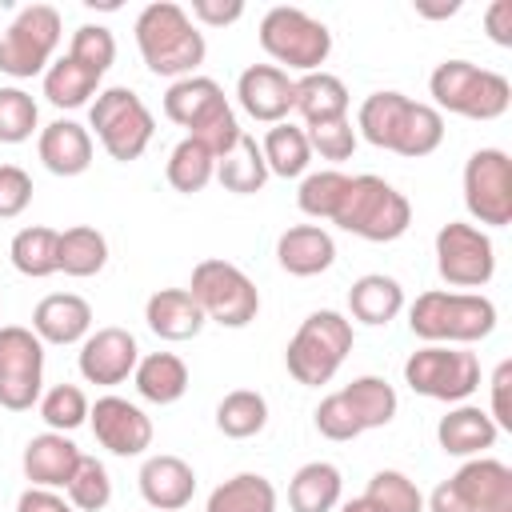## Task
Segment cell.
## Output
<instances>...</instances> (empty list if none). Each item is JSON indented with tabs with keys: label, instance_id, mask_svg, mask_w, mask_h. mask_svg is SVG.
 I'll list each match as a JSON object with an SVG mask.
<instances>
[{
	"label": "cell",
	"instance_id": "24",
	"mask_svg": "<svg viewBox=\"0 0 512 512\" xmlns=\"http://www.w3.org/2000/svg\"><path fill=\"white\" fill-rule=\"evenodd\" d=\"M144 320H148V328L160 340H172V344L200 336V328L208 324L188 288H160V292H152L148 304H144Z\"/></svg>",
	"mask_w": 512,
	"mask_h": 512
},
{
	"label": "cell",
	"instance_id": "44",
	"mask_svg": "<svg viewBox=\"0 0 512 512\" xmlns=\"http://www.w3.org/2000/svg\"><path fill=\"white\" fill-rule=\"evenodd\" d=\"M64 492H68V504L76 512H100L112 500V476L96 456H80V464H76V472H72Z\"/></svg>",
	"mask_w": 512,
	"mask_h": 512
},
{
	"label": "cell",
	"instance_id": "48",
	"mask_svg": "<svg viewBox=\"0 0 512 512\" xmlns=\"http://www.w3.org/2000/svg\"><path fill=\"white\" fill-rule=\"evenodd\" d=\"M312 420H316V432H320V436H328V440H336V444H344V440H356V436H360V424H356V416H352V408L344 404V396H340V392H328V396L316 404Z\"/></svg>",
	"mask_w": 512,
	"mask_h": 512
},
{
	"label": "cell",
	"instance_id": "4",
	"mask_svg": "<svg viewBox=\"0 0 512 512\" xmlns=\"http://www.w3.org/2000/svg\"><path fill=\"white\" fill-rule=\"evenodd\" d=\"M332 224L368 240V244H392L408 232L412 204L384 176L364 172V176H348V188L340 196V208H336Z\"/></svg>",
	"mask_w": 512,
	"mask_h": 512
},
{
	"label": "cell",
	"instance_id": "25",
	"mask_svg": "<svg viewBox=\"0 0 512 512\" xmlns=\"http://www.w3.org/2000/svg\"><path fill=\"white\" fill-rule=\"evenodd\" d=\"M476 512H512V468L492 456H472L452 476Z\"/></svg>",
	"mask_w": 512,
	"mask_h": 512
},
{
	"label": "cell",
	"instance_id": "43",
	"mask_svg": "<svg viewBox=\"0 0 512 512\" xmlns=\"http://www.w3.org/2000/svg\"><path fill=\"white\" fill-rule=\"evenodd\" d=\"M88 396L80 384H52L44 396H40V416L48 424V432H76L80 424H88Z\"/></svg>",
	"mask_w": 512,
	"mask_h": 512
},
{
	"label": "cell",
	"instance_id": "15",
	"mask_svg": "<svg viewBox=\"0 0 512 512\" xmlns=\"http://www.w3.org/2000/svg\"><path fill=\"white\" fill-rule=\"evenodd\" d=\"M88 424L100 448H108L112 456H144L152 448V420L140 404L124 400V396H100L88 408Z\"/></svg>",
	"mask_w": 512,
	"mask_h": 512
},
{
	"label": "cell",
	"instance_id": "2",
	"mask_svg": "<svg viewBox=\"0 0 512 512\" xmlns=\"http://www.w3.org/2000/svg\"><path fill=\"white\" fill-rule=\"evenodd\" d=\"M164 116L180 128H188L192 140H200L216 160L224 152H232V144L244 136L224 88L212 80V76H184V80H172L168 92H164Z\"/></svg>",
	"mask_w": 512,
	"mask_h": 512
},
{
	"label": "cell",
	"instance_id": "27",
	"mask_svg": "<svg viewBox=\"0 0 512 512\" xmlns=\"http://www.w3.org/2000/svg\"><path fill=\"white\" fill-rule=\"evenodd\" d=\"M348 312H352V320H360L368 328H380V324L396 320L404 312V288H400V280L396 276H384V272H364L348 288Z\"/></svg>",
	"mask_w": 512,
	"mask_h": 512
},
{
	"label": "cell",
	"instance_id": "29",
	"mask_svg": "<svg viewBox=\"0 0 512 512\" xmlns=\"http://www.w3.org/2000/svg\"><path fill=\"white\" fill-rule=\"evenodd\" d=\"M132 380L148 404H176L188 392V364L176 352H148L140 356Z\"/></svg>",
	"mask_w": 512,
	"mask_h": 512
},
{
	"label": "cell",
	"instance_id": "32",
	"mask_svg": "<svg viewBox=\"0 0 512 512\" xmlns=\"http://www.w3.org/2000/svg\"><path fill=\"white\" fill-rule=\"evenodd\" d=\"M204 512H276V488L260 472H236L208 492Z\"/></svg>",
	"mask_w": 512,
	"mask_h": 512
},
{
	"label": "cell",
	"instance_id": "18",
	"mask_svg": "<svg viewBox=\"0 0 512 512\" xmlns=\"http://www.w3.org/2000/svg\"><path fill=\"white\" fill-rule=\"evenodd\" d=\"M140 496L148 508L156 512H180L184 504H192L196 496V472L184 456H172V452H156L140 464Z\"/></svg>",
	"mask_w": 512,
	"mask_h": 512
},
{
	"label": "cell",
	"instance_id": "50",
	"mask_svg": "<svg viewBox=\"0 0 512 512\" xmlns=\"http://www.w3.org/2000/svg\"><path fill=\"white\" fill-rule=\"evenodd\" d=\"M488 388H492V408H488V416H492V424H496L500 432H508V428H512V404H508V388H512V360H500V364H496V372H492Z\"/></svg>",
	"mask_w": 512,
	"mask_h": 512
},
{
	"label": "cell",
	"instance_id": "3",
	"mask_svg": "<svg viewBox=\"0 0 512 512\" xmlns=\"http://www.w3.org/2000/svg\"><path fill=\"white\" fill-rule=\"evenodd\" d=\"M408 328L424 344H476L496 328V304L484 292H420L408 308Z\"/></svg>",
	"mask_w": 512,
	"mask_h": 512
},
{
	"label": "cell",
	"instance_id": "40",
	"mask_svg": "<svg viewBox=\"0 0 512 512\" xmlns=\"http://www.w3.org/2000/svg\"><path fill=\"white\" fill-rule=\"evenodd\" d=\"M164 176H168V184H172L176 192H184V196L204 192V188L216 180V156H212V152H208L200 140L184 136V140L172 148Z\"/></svg>",
	"mask_w": 512,
	"mask_h": 512
},
{
	"label": "cell",
	"instance_id": "49",
	"mask_svg": "<svg viewBox=\"0 0 512 512\" xmlns=\"http://www.w3.org/2000/svg\"><path fill=\"white\" fill-rule=\"evenodd\" d=\"M32 204V176L20 164H0V220H16Z\"/></svg>",
	"mask_w": 512,
	"mask_h": 512
},
{
	"label": "cell",
	"instance_id": "20",
	"mask_svg": "<svg viewBox=\"0 0 512 512\" xmlns=\"http://www.w3.org/2000/svg\"><path fill=\"white\" fill-rule=\"evenodd\" d=\"M32 332L40 344H80L92 332V304L76 292H52L32 308Z\"/></svg>",
	"mask_w": 512,
	"mask_h": 512
},
{
	"label": "cell",
	"instance_id": "35",
	"mask_svg": "<svg viewBox=\"0 0 512 512\" xmlns=\"http://www.w3.org/2000/svg\"><path fill=\"white\" fill-rule=\"evenodd\" d=\"M440 144H444V116L432 104L408 100V108L400 116V128H396V140H392V152L408 156V160H420V156H432Z\"/></svg>",
	"mask_w": 512,
	"mask_h": 512
},
{
	"label": "cell",
	"instance_id": "47",
	"mask_svg": "<svg viewBox=\"0 0 512 512\" xmlns=\"http://www.w3.org/2000/svg\"><path fill=\"white\" fill-rule=\"evenodd\" d=\"M304 136H308V148H312V152H320V160H332V164H340V160H352V152H356V140H360L348 116H344V120H332V124H316V128H304Z\"/></svg>",
	"mask_w": 512,
	"mask_h": 512
},
{
	"label": "cell",
	"instance_id": "52",
	"mask_svg": "<svg viewBox=\"0 0 512 512\" xmlns=\"http://www.w3.org/2000/svg\"><path fill=\"white\" fill-rule=\"evenodd\" d=\"M424 512H476V508H472V500L464 496V488L448 476V480H440V484L432 488V496L424 500Z\"/></svg>",
	"mask_w": 512,
	"mask_h": 512
},
{
	"label": "cell",
	"instance_id": "46",
	"mask_svg": "<svg viewBox=\"0 0 512 512\" xmlns=\"http://www.w3.org/2000/svg\"><path fill=\"white\" fill-rule=\"evenodd\" d=\"M68 56L104 76V72L112 68V60H116V36H112L104 24H80V28L72 32Z\"/></svg>",
	"mask_w": 512,
	"mask_h": 512
},
{
	"label": "cell",
	"instance_id": "13",
	"mask_svg": "<svg viewBox=\"0 0 512 512\" xmlns=\"http://www.w3.org/2000/svg\"><path fill=\"white\" fill-rule=\"evenodd\" d=\"M464 208L476 228L512 224V160L504 148H476L464 160Z\"/></svg>",
	"mask_w": 512,
	"mask_h": 512
},
{
	"label": "cell",
	"instance_id": "28",
	"mask_svg": "<svg viewBox=\"0 0 512 512\" xmlns=\"http://www.w3.org/2000/svg\"><path fill=\"white\" fill-rule=\"evenodd\" d=\"M340 492H344V476L328 460H308L288 480V504H292V512H332L340 504Z\"/></svg>",
	"mask_w": 512,
	"mask_h": 512
},
{
	"label": "cell",
	"instance_id": "34",
	"mask_svg": "<svg viewBox=\"0 0 512 512\" xmlns=\"http://www.w3.org/2000/svg\"><path fill=\"white\" fill-rule=\"evenodd\" d=\"M56 260H60V272H64V276L88 280V276L104 272V264H108V240H104V232L92 228V224H72V228L60 232Z\"/></svg>",
	"mask_w": 512,
	"mask_h": 512
},
{
	"label": "cell",
	"instance_id": "5",
	"mask_svg": "<svg viewBox=\"0 0 512 512\" xmlns=\"http://www.w3.org/2000/svg\"><path fill=\"white\" fill-rule=\"evenodd\" d=\"M428 92H432V108L436 112H452L464 120H500L512 104V84L508 76L480 68L472 60H444L432 68L428 76Z\"/></svg>",
	"mask_w": 512,
	"mask_h": 512
},
{
	"label": "cell",
	"instance_id": "45",
	"mask_svg": "<svg viewBox=\"0 0 512 512\" xmlns=\"http://www.w3.org/2000/svg\"><path fill=\"white\" fill-rule=\"evenodd\" d=\"M36 124H40L36 100L24 88L4 84L0 88V144H24V140H32Z\"/></svg>",
	"mask_w": 512,
	"mask_h": 512
},
{
	"label": "cell",
	"instance_id": "30",
	"mask_svg": "<svg viewBox=\"0 0 512 512\" xmlns=\"http://www.w3.org/2000/svg\"><path fill=\"white\" fill-rule=\"evenodd\" d=\"M100 80H104V76L92 72L88 64H80V60H72V56H60V60H52L48 72H44V96H48L52 108H84V104L96 100Z\"/></svg>",
	"mask_w": 512,
	"mask_h": 512
},
{
	"label": "cell",
	"instance_id": "9",
	"mask_svg": "<svg viewBox=\"0 0 512 512\" xmlns=\"http://www.w3.org/2000/svg\"><path fill=\"white\" fill-rule=\"evenodd\" d=\"M188 292L200 304L204 320H212L220 328H248L260 312V292L248 280V272L220 256H208L192 268Z\"/></svg>",
	"mask_w": 512,
	"mask_h": 512
},
{
	"label": "cell",
	"instance_id": "16",
	"mask_svg": "<svg viewBox=\"0 0 512 512\" xmlns=\"http://www.w3.org/2000/svg\"><path fill=\"white\" fill-rule=\"evenodd\" d=\"M76 364H80V376H84L88 384L116 388V384H124V380L136 372V364H140V344H136V336H132L128 328L108 324V328H96V332H88V336L80 340Z\"/></svg>",
	"mask_w": 512,
	"mask_h": 512
},
{
	"label": "cell",
	"instance_id": "7",
	"mask_svg": "<svg viewBox=\"0 0 512 512\" xmlns=\"http://www.w3.org/2000/svg\"><path fill=\"white\" fill-rule=\"evenodd\" d=\"M260 48L276 60V68L292 72H320V64L332 52V32L324 20L308 16L304 8L276 4L260 20Z\"/></svg>",
	"mask_w": 512,
	"mask_h": 512
},
{
	"label": "cell",
	"instance_id": "38",
	"mask_svg": "<svg viewBox=\"0 0 512 512\" xmlns=\"http://www.w3.org/2000/svg\"><path fill=\"white\" fill-rule=\"evenodd\" d=\"M404 108H408V96L404 92H392V88L372 92L360 104V112H356V136H364L372 148L392 152V140H396V128H400Z\"/></svg>",
	"mask_w": 512,
	"mask_h": 512
},
{
	"label": "cell",
	"instance_id": "11",
	"mask_svg": "<svg viewBox=\"0 0 512 512\" xmlns=\"http://www.w3.org/2000/svg\"><path fill=\"white\" fill-rule=\"evenodd\" d=\"M404 384L416 396L460 404L480 388V360L468 348L452 344H424L404 360Z\"/></svg>",
	"mask_w": 512,
	"mask_h": 512
},
{
	"label": "cell",
	"instance_id": "23",
	"mask_svg": "<svg viewBox=\"0 0 512 512\" xmlns=\"http://www.w3.org/2000/svg\"><path fill=\"white\" fill-rule=\"evenodd\" d=\"M500 428L492 424V416L476 404H456L452 412L440 416L436 424V440L444 448V456H460V460H472V456H484L492 444H496Z\"/></svg>",
	"mask_w": 512,
	"mask_h": 512
},
{
	"label": "cell",
	"instance_id": "10",
	"mask_svg": "<svg viewBox=\"0 0 512 512\" xmlns=\"http://www.w3.org/2000/svg\"><path fill=\"white\" fill-rule=\"evenodd\" d=\"M64 36V20L52 4H28L0 32V72L12 80H32L48 72Z\"/></svg>",
	"mask_w": 512,
	"mask_h": 512
},
{
	"label": "cell",
	"instance_id": "19",
	"mask_svg": "<svg viewBox=\"0 0 512 512\" xmlns=\"http://www.w3.org/2000/svg\"><path fill=\"white\" fill-rule=\"evenodd\" d=\"M80 448L64 436V432H40L24 444V456H20V468L28 476L32 488H68L76 464H80Z\"/></svg>",
	"mask_w": 512,
	"mask_h": 512
},
{
	"label": "cell",
	"instance_id": "54",
	"mask_svg": "<svg viewBox=\"0 0 512 512\" xmlns=\"http://www.w3.org/2000/svg\"><path fill=\"white\" fill-rule=\"evenodd\" d=\"M16 512H76L60 492H52V488H24L20 492V500H16Z\"/></svg>",
	"mask_w": 512,
	"mask_h": 512
},
{
	"label": "cell",
	"instance_id": "14",
	"mask_svg": "<svg viewBox=\"0 0 512 512\" xmlns=\"http://www.w3.org/2000/svg\"><path fill=\"white\" fill-rule=\"evenodd\" d=\"M436 272L452 288H484L496 276V244L484 228L448 220L436 232Z\"/></svg>",
	"mask_w": 512,
	"mask_h": 512
},
{
	"label": "cell",
	"instance_id": "42",
	"mask_svg": "<svg viewBox=\"0 0 512 512\" xmlns=\"http://www.w3.org/2000/svg\"><path fill=\"white\" fill-rule=\"evenodd\" d=\"M348 188V176L340 168H320V172H304L300 188H296V204L304 216L312 220H332L340 208V196Z\"/></svg>",
	"mask_w": 512,
	"mask_h": 512
},
{
	"label": "cell",
	"instance_id": "21",
	"mask_svg": "<svg viewBox=\"0 0 512 512\" xmlns=\"http://www.w3.org/2000/svg\"><path fill=\"white\" fill-rule=\"evenodd\" d=\"M36 152H40V164L52 176H80L92 164V132L84 124L60 116V120H52V124L40 128Z\"/></svg>",
	"mask_w": 512,
	"mask_h": 512
},
{
	"label": "cell",
	"instance_id": "41",
	"mask_svg": "<svg viewBox=\"0 0 512 512\" xmlns=\"http://www.w3.org/2000/svg\"><path fill=\"white\" fill-rule=\"evenodd\" d=\"M360 500H364L372 512H424V496H420L416 480L404 476L400 468H380V472L368 480V488H364Z\"/></svg>",
	"mask_w": 512,
	"mask_h": 512
},
{
	"label": "cell",
	"instance_id": "12",
	"mask_svg": "<svg viewBox=\"0 0 512 512\" xmlns=\"http://www.w3.org/2000/svg\"><path fill=\"white\" fill-rule=\"evenodd\" d=\"M44 396V344L32 328H0V408L28 412Z\"/></svg>",
	"mask_w": 512,
	"mask_h": 512
},
{
	"label": "cell",
	"instance_id": "17",
	"mask_svg": "<svg viewBox=\"0 0 512 512\" xmlns=\"http://www.w3.org/2000/svg\"><path fill=\"white\" fill-rule=\"evenodd\" d=\"M240 108L260 124H284L296 100V80L276 64H248L236 80Z\"/></svg>",
	"mask_w": 512,
	"mask_h": 512
},
{
	"label": "cell",
	"instance_id": "33",
	"mask_svg": "<svg viewBox=\"0 0 512 512\" xmlns=\"http://www.w3.org/2000/svg\"><path fill=\"white\" fill-rule=\"evenodd\" d=\"M56 248H60V232L56 228H44V224H28L12 236L8 244V260L20 276L28 280H44L52 272H60V260H56Z\"/></svg>",
	"mask_w": 512,
	"mask_h": 512
},
{
	"label": "cell",
	"instance_id": "36",
	"mask_svg": "<svg viewBox=\"0 0 512 512\" xmlns=\"http://www.w3.org/2000/svg\"><path fill=\"white\" fill-rule=\"evenodd\" d=\"M216 180H220V188H228L236 196H252V192H260L268 184L264 152H260V144L248 132L232 144V152H224L216 160Z\"/></svg>",
	"mask_w": 512,
	"mask_h": 512
},
{
	"label": "cell",
	"instance_id": "53",
	"mask_svg": "<svg viewBox=\"0 0 512 512\" xmlns=\"http://www.w3.org/2000/svg\"><path fill=\"white\" fill-rule=\"evenodd\" d=\"M484 28H488V40L492 44L512 48V0H492L484 8Z\"/></svg>",
	"mask_w": 512,
	"mask_h": 512
},
{
	"label": "cell",
	"instance_id": "8",
	"mask_svg": "<svg viewBox=\"0 0 512 512\" xmlns=\"http://www.w3.org/2000/svg\"><path fill=\"white\" fill-rule=\"evenodd\" d=\"M88 128H96V140L112 160L128 164V160H140L144 148L152 144L156 120L132 88L116 84V88H100L96 100L88 104Z\"/></svg>",
	"mask_w": 512,
	"mask_h": 512
},
{
	"label": "cell",
	"instance_id": "55",
	"mask_svg": "<svg viewBox=\"0 0 512 512\" xmlns=\"http://www.w3.org/2000/svg\"><path fill=\"white\" fill-rule=\"evenodd\" d=\"M460 12V0H448V4H428V0H416V16L424 20H448Z\"/></svg>",
	"mask_w": 512,
	"mask_h": 512
},
{
	"label": "cell",
	"instance_id": "1",
	"mask_svg": "<svg viewBox=\"0 0 512 512\" xmlns=\"http://www.w3.org/2000/svg\"><path fill=\"white\" fill-rule=\"evenodd\" d=\"M132 32H136V48H140L148 72L168 76V80L196 76V68H200L204 56H208L204 32H200V28L192 24V16H188L180 4H172V0L144 4Z\"/></svg>",
	"mask_w": 512,
	"mask_h": 512
},
{
	"label": "cell",
	"instance_id": "26",
	"mask_svg": "<svg viewBox=\"0 0 512 512\" xmlns=\"http://www.w3.org/2000/svg\"><path fill=\"white\" fill-rule=\"evenodd\" d=\"M292 112H300L304 128H316V124H332V120H344L348 116V88L340 76L332 72H304L296 80V100H292Z\"/></svg>",
	"mask_w": 512,
	"mask_h": 512
},
{
	"label": "cell",
	"instance_id": "37",
	"mask_svg": "<svg viewBox=\"0 0 512 512\" xmlns=\"http://www.w3.org/2000/svg\"><path fill=\"white\" fill-rule=\"evenodd\" d=\"M260 152H264L268 176H284V180L304 176L308 164H312V148H308L304 128H296V124H288V120H284V124H272V128L264 132Z\"/></svg>",
	"mask_w": 512,
	"mask_h": 512
},
{
	"label": "cell",
	"instance_id": "56",
	"mask_svg": "<svg viewBox=\"0 0 512 512\" xmlns=\"http://www.w3.org/2000/svg\"><path fill=\"white\" fill-rule=\"evenodd\" d=\"M336 512H372V508H368V504L356 496V500H348V504H336Z\"/></svg>",
	"mask_w": 512,
	"mask_h": 512
},
{
	"label": "cell",
	"instance_id": "51",
	"mask_svg": "<svg viewBox=\"0 0 512 512\" xmlns=\"http://www.w3.org/2000/svg\"><path fill=\"white\" fill-rule=\"evenodd\" d=\"M244 16L240 0H192V24H208V28H228Z\"/></svg>",
	"mask_w": 512,
	"mask_h": 512
},
{
	"label": "cell",
	"instance_id": "22",
	"mask_svg": "<svg viewBox=\"0 0 512 512\" xmlns=\"http://www.w3.org/2000/svg\"><path fill=\"white\" fill-rule=\"evenodd\" d=\"M276 260L288 276H320L336 264V240L320 224H292L276 240Z\"/></svg>",
	"mask_w": 512,
	"mask_h": 512
},
{
	"label": "cell",
	"instance_id": "6",
	"mask_svg": "<svg viewBox=\"0 0 512 512\" xmlns=\"http://www.w3.org/2000/svg\"><path fill=\"white\" fill-rule=\"evenodd\" d=\"M352 340H356V332H352V320H348L344 312L320 308V312L304 316L300 328H296V336H292L288 348H284L288 376H292L296 384H304V388L328 384V380L340 372V364L348 360Z\"/></svg>",
	"mask_w": 512,
	"mask_h": 512
},
{
	"label": "cell",
	"instance_id": "39",
	"mask_svg": "<svg viewBox=\"0 0 512 512\" xmlns=\"http://www.w3.org/2000/svg\"><path fill=\"white\" fill-rule=\"evenodd\" d=\"M268 424V400L256 388H232L220 404H216V428L228 440H248L260 436Z\"/></svg>",
	"mask_w": 512,
	"mask_h": 512
},
{
	"label": "cell",
	"instance_id": "31",
	"mask_svg": "<svg viewBox=\"0 0 512 512\" xmlns=\"http://www.w3.org/2000/svg\"><path fill=\"white\" fill-rule=\"evenodd\" d=\"M340 396H344V404L352 408L360 432L392 424V416H396V408H400V396H396V388H392L384 376H356L352 384L340 388Z\"/></svg>",
	"mask_w": 512,
	"mask_h": 512
}]
</instances>
